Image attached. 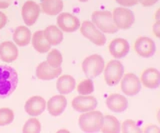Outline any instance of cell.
Listing matches in <instances>:
<instances>
[{"mask_svg": "<svg viewBox=\"0 0 160 133\" xmlns=\"http://www.w3.org/2000/svg\"><path fill=\"white\" fill-rule=\"evenodd\" d=\"M18 85V74L13 67L0 65V98H7Z\"/></svg>", "mask_w": 160, "mask_h": 133, "instance_id": "obj_1", "label": "cell"}, {"mask_svg": "<svg viewBox=\"0 0 160 133\" xmlns=\"http://www.w3.org/2000/svg\"><path fill=\"white\" fill-rule=\"evenodd\" d=\"M103 114L100 111H87L83 112L78 118V125L80 129L84 132H97L100 130L102 124Z\"/></svg>", "mask_w": 160, "mask_h": 133, "instance_id": "obj_2", "label": "cell"}, {"mask_svg": "<svg viewBox=\"0 0 160 133\" xmlns=\"http://www.w3.org/2000/svg\"><path fill=\"white\" fill-rule=\"evenodd\" d=\"M91 18H92V23L101 32L113 34L118 31V28L114 24L111 12L94 11L91 15Z\"/></svg>", "mask_w": 160, "mask_h": 133, "instance_id": "obj_3", "label": "cell"}, {"mask_svg": "<svg viewBox=\"0 0 160 133\" xmlns=\"http://www.w3.org/2000/svg\"><path fill=\"white\" fill-rule=\"evenodd\" d=\"M105 62L102 56L93 54L84 59L82 62V70L88 78H95L99 76L104 70Z\"/></svg>", "mask_w": 160, "mask_h": 133, "instance_id": "obj_4", "label": "cell"}, {"mask_svg": "<svg viewBox=\"0 0 160 133\" xmlns=\"http://www.w3.org/2000/svg\"><path fill=\"white\" fill-rule=\"evenodd\" d=\"M124 72L122 63L118 60L109 61L104 68V80L109 86L117 85L121 80Z\"/></svg>", "mask_w": 160, "mask_h": 133, "instance_id": "obj_5", "label": "cell"}, {"mask_svg": "<svg viewBox=\"0 0 160 133\" xmlns=\"http://www.w3.org/2000/svg\"><path fill=\"white\" fill-rule=\"evenodd\" d=\"M114 24L118 29H129L135 21L134 13L128 8H115L112 13Z\"/></svg>", "mask_w": 160, "mask_h": 133, "instance_id": "obj_6", "label": "cell"}, {"mask_svg": "<svg viewBox=\"0 0 160 133\" xmlns=\"http://www.w3.org/2000/svg\"><path fill=\"white\" fill-rule=\"evenodd\" d=\"M81 34L97 46H102L106 42V37L99 29L90 21H84L80 27Z\"/></svg>", "mask_w": 160, "mask_h": 133, "instance_id": "obj_7", "label": "cell"}, {"mask_svg": "<svg viewBox=\"0 0 160 133\" xmlns=\"http://www.w3.org/2000/svg\"><path fill=\"white\" fill-rule=\"evenodd\" d=\"M134 50L139 56L149 58L154 55L156 51V46L151 38L141 36L138 37L134 42Z\"/></svg>", "mask_w": 160, "mask_h": 133, "instance_id": "obj_8", "label": "cell"}, {"mask_svg": "<svg viewBox=\"0 0 160 133\" xmlns=\"http://www.w3.org/2000/svg\"><path fill=\"white\" fill-rule=\"evenodd\" d=\"M141 89L138 77L133 73H126L121 78V90L127 96H134Z\"/></svg>", "mask_w": 160, "mask_h": 133, "instance_id": "obj_9", "label": "cell"}, {"mask_svg": "<svg viewBox=\"0 0 160 133\" xmlns=\"http://www.w3.org/2000/svg\"><path fill=\"white\" fill-rule=\"evenodd\" d=\"M57 24L59 29L64 32H74L80 27L79 19L71 13H60L57 17Z\"/></svg>", "mask_w": 160, "mask_h": 133, "instance_id": "obj_10", "label": "cell"}, {"mask_svg": "<svg viewBox=\"0 0 160 133\" xmlns=\"http://www.w3.org/2000/svg\"><path fill=\"white\" fill-rule=\"evenodd\" d=\"M39 14H40V7L36 2L29 0V1H26L23 4L21 15L24 23L27 26H32L36 22Z\"/></svg>", "mask_w": 160, "mask_h": 133, "instance_id": "obj_11", "label": "cell"}, {"mask_svg": "<svg viewBox=\"0 0 160 133\" xmlns=\"http://www.w3.org/2000/svg\"><path fill=\"white\" fill-rule=\"evenodd\" d=\"M98 104L97 99L94 96H76L72 100L71 105L74 110L78 112H87L94 110Z\"/></svg>", "mask_w": 160, "mask_h": 133, "instance_id": "obj_12", "label": "cell"}, {"mask_svg": "<svg viewBox=\"0 0 160 133\" xmlns=\"http://www.w3.org/2000/svg\"><path fill=\"white\" fill-rule=\"evenodd\" d=\"M24 108L30 116H38L44 112L46 108V101L41 96H32L25 102Z\"/></svg>", "mask_w": 160, "mask_h": 133, "instance_id": "obj_13", "label": "cell"}, {"mask_svg": "<svg viewBox=\"0 0 160 133\" xmlns=\"http://www.w3.org/2000/svg\"><path fill=\"white\" fill-rule=\"evenodd\" d=\"M109 52L115 58H123L128 54L130 46L127 40L123 38H115L109 43Z\"/></svg>", "mask_w": 160, "mask_h": 133, "instance_id": "obj_14", "label": "cell"}, {"mask_svg": "<svg viewBox=\"0 0 160 133\" xmlns=\"http://www.w3.org/2000/svg\"><path fill=\"white\" fill-rule=\"evenodd\" d=\"M61 67L53 68L49 65L47 61L41 62L36 68V76L40 80H52L61 74Z\"/></svg>", "mask_w": 160, "mask_h": 133, "instance_id": "obj_15", "label": "cell"}, {"mask_svg": "<svg viewBox=\"0 0 160 133\" xmlns=\"http://www.w3.org/2000/svg\"><path fill=\"white\" fill-rule=\"evenodd\" d=\"M47 110L52 116H59L64 112L65 108L67 106V99L63 94L52 96L48 100Z\"/></svg>", "mask_w": 160, "mask_h": 133, "instance_id": "obj_16", "label": "cell"}, {"mask_svg": "<svg viewBox=\"0 0 160 133\" xmlns=\"http://www.w3.org/2000/svg\"><path fill=\"white\" fill-rule=\"evenodd\" d=\"M140 80L144 87L155 89L160 84V73L156 68H147L141 73Z\"/></svg>", "mask_w": 160, "mask_h": 133, "instance_id": "obj_17", "label": "cell"}, {"mask_svg": "<svg viewBox=\"0 0 160 133\" xmlns=\"http://www.w3.org/2000/svg\"><path fill=\"white\" fill-rule=\"evenodd\" d=\"M106 105L111 111L116 113H121L127 109L128 101L125 96L114 93V94H111L107 97Z\"/></svg>", "mask_w": 160, "mask_h": 133, "instance_id": "obj_18", "label": "cell"}, {"mask_svg": "<svg viewBox=\"0 0 160 133\" xmlns=\"http://www.w3.org/2000/svg\"><path fill=\"white\" fill-rule=\"evenodd\" d=\"M18 57V49L11 41H4L0 44V59L2 61L10 63L16 60Z\"/></svg>", "mask_w": 160, "mask_h": 133, "instance_id": "obj_19", "label": "cell"}, {"mask_svg": "<svg viewBox=\"0 0 160 133\" xmlns=\"http://www.w3.org/2000/svg\"><path fill=\"white\" fill-rule=\"evenodd\" d=\"M45 39L50 45H58L63 40V32L55 25H49L43 30Z\"/></svg>", "mask_w": 160, "mask_h": 133, "instance_id": "obj_20", "label": "cell"}, {"mask_svg": "<svg viewBox=\"0 0 160 133\" xmlns=\"http://www.w3.org/2000/svg\"><path fill=\"white\" fill-rule=\"evenodd\" d=\"M31 31L26 26H18L14 30L13 40L18 46H26L31 41Z\"/></svg>", "mask_w": 160, "mask_h": 133, "instance_id": "obj_21", "label": "cell"}, {"mask_svg": "<svg viewBox=\"0 0 160 133\" xmlns=\"http://www.w3.org/2000/svg\"><path fill=\"white\" fill-rule=\"evenodd\" d=\"M41 8L45 14L49 16H55L63 9L62 0H41Z\"/></svg>", "mask_w": 160, "mask_h": 133, "instance_id": "obj_22", "label": "cell"}, {"mask_svg": "<svg viewBox=\"0 0 160 133\" xmlns=\"http://www.w3.org/2000/svg\"><path fill=\"white\" fill-rule=\"evenodd\" d=\"M75 79L71 75H62L58 78L56 87L60 94H69L71 93L75 88Z\"/></svg>", "mask_w": 160, "mask_h": 133, "instance_id": "obj_23", "label": "cell"}, {"mask_svg": "<svg viewBox=\"0 0 160 133\" xmlns=\"http://www.w3.org/2000/svg\"><path fill=\"white\" fill-rule=\"evenodd\" d=\"M31 40H32V45L34 49L39 53H46L50 50V48H51V45H50L48 41L45 39L42 30L34 32L33 36L31 37Z\"/></svg>", "mask_w": 160, "mask_h": 133, "instance_id": "obj_24", "label": "cell"}, {"mask_svg": "<svg viewBox=\"0 0 160 133\" xmlns=\"http://www.w3.org/2000/svg\"><path fill=\"white\" fill-rule=\"evenodd\" d=\"M100 130L103 133H118L120 132V122L112 115H105L102 118Z\"/></svg>", "mask_w": 160, "mask_h": 133, "instance_id": "obj_25", "label": "cell"}, {"mask_svg": "<svg viewBox=\"0 0 160 133\" xmlns=\"http://www.w3.org/2000/svg\"><path fill=\"white\" fill-rule=\"evenodd\" d=\"M46 61H47V63L49 64V65L51 67H53V68L60 67V66H61V64H62V61H63L61 53H60V51L57 50V49H53V50L49 51Z\"/></svg>", "mask_w": 160, "mask_h": 133, "instance_id": "obj_26", "label": "cell"}, {"mask_svg": "<svg viewBox=\"0 0 160 133\" xmlns=\"http://www.w3.org/2000/svg\"><path fill=\"white\" fill-rule=\"evenodd\" d=\"M22 131L24 133H38L41 131V124L37 118H29L24 124Z\"/></svg>", "mask_w": 160, "mask_h": 133, "instance_id": "obj_27", "label": "cell"}, {"mask_svg": "<svg viewBox=\"0 0 160 133\" xmlns=\"http://www.w3.org/2000/svg\"><path fill=\"white\" fill-rule=\"evenodd\" d=\"M77 91L80 95H89L94 91V85L93 81L87 78L84 79L81 82H79V84L77 85Z\"/></svg>", "mask_w": 160, "mask_h": 133, "instance_id": "obj_28", "label": "cell"}, {"mask_svg": "<svg viewBox=\"0 0 160 133\" xmlns=\"http://www.w3.org/2000/svg\"><path fill=\"white\" fill-rule=\"evenodd\" d=\"M14 120V113L10 108H0V126L10 124Z\"/></svg>", "mask_w": 160, "mask_h": 133, "instance_id": "obj_29", "label": "cell"}, {"mask_svg": "<svg viewBox=\"0 0 160 133\" xmlns=\"http://www.w3.org/2000/svg\"><path fill=\"white\" fill-rule=\"evenodd\" d=\"M121 131L123 133H129V132H132V133H139L141 132V130L139 129V127L137 126L136 122L132 119H127L125 120L122 123V126H121Z\"/></svg>", "mask_w": 160, "mask_h": 133, "instance_id": "obj_30", "label": "cell"}, {"mask_svg": "<svg viewBox=\"0 0 160 133\" xmlns=\"http://www.w3.org/2000/svg\"><path fill=\"white\" fill-rule=\"evenodd\" d=\"M119 5L124 7H131L139 3V0H115Z\"/></svg>", "mask_w": 160, "mask_h": 133, "instance_id": "obj_31", "label": "cell"}, {"mask_svg": "<svg viewBox=\"0 0 160 133\" xmlns=\"http://www.w3.org/2000/svg\"><path fill=\"white\" fill-rule=\"evenodd\" d=\"M158 0H139V2L142 4V6L144 7H149V6H152L156 3Z\"/></svg>", "mask_w": 160, "mask_h": 133, "instance_id": "obj_32", "label": "cell"}, {"mask_svg": "<svg viewBox=\"0 0 160 133\" xmlns=\"http://www.w3.org/2000/svg\"><path fill=\"white\" fill-rule=\"evenodd\" d=\"M7 23V17L3 12H0V29H2Z\"/></svg>", "mask_w": 160, "mask_h": 133, "instance_id": "obj_33", "label": "cell"}, {"mask_svg": "<svg viewBox=\"0 0 160 133\" xmlns=\"http://www.w3.org/2000/svg\"><path fill=\"white\" fill-rule=\"evenodd\" d=\"M11 0H0V9H6L9 7Z\"/></svg>", "mask_w": 160, "mask_h": 133, "instance_id": "obj_34", "label": "cell"}, {"mask_svg": "<svg viewBox=\"0 0 160 133\" xmlns=\"http://www.w3.org/2000/svg\"><path fill=\"white\" fill-rule=\"evenodd\" d=\"M159 27H160V22H159V20H157L156 23H155L154 26H153V31H154L155 35H156L157 37L160 36V29H159Z\"/></svg>", "mask_w": 160, "mask_h": 133, "instance_id": "obj_35", "label": "cell"}, {"mask_svg": "<svg viewBox=\"0 0 160 133\" xmlns=\"http://www.w3.org/2000/svg\"><path fill=\"white\" fill-rule=\"evenodd\" d=\"M80 2H86V1H88V0H79Z\"/></svg>", "mask_w": 160, "mask_h": 133, "instance_id": "obj_36", "label": "cell"}]
</instances>
